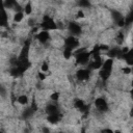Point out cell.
Masks as SVG:
<instances>
[{"mask_svg": "<svg viewBox=\"0 0 133 133\" xmlns=\"http://www.w3.org/2000/svg\"><path fill=\"white\" fill-rule=\"evenodd\" d=\"M79 45H80V42H79L78 36L70 34L64 38V47H68L72 50H75V49L79 48Z\"/></svg>", "mask_w": 133, "mask_h": 133, "instance_id": "obj_1", "label": "cell"}, {"mask_svg": "<svg viewBox=\"0 0 133 133\" xmlns=\"http://www.w3.org/2000/svg\"><path fill=\"white\" fill-rule=\"evenodd\" d=\"M76 78L80 82H85L90 78V70L87 68H81L76 71Z\"/></svg>", "mask_w": 133, "mask_h": 133, "instance_id": "obj_2", "label": "cell"}, {"mask_svg": "<svg viewBox=\"0 0 133 133\" xmlns=\"http://www.w3.org/2000/svg\"><path fill=\"white\" fill-rule=\"evenodd\" d=\"M66 28L70 31V34L75 35V36L80 35L82 32V27L77 22H70L69 25H66Z\"/></svg>", "mask_w": 133, "mask_h": 133, "instance_id": "obj_3", "label": "cell"}, {"mask_svg": "<svg viewBox=\"0 0 133 133\" xmlns=\"http://www.w3.org/2000/svg\"><path fill=\"white\" fill-rule=\"evenodd\" d=\"M95 106L96 108L100 111V112H105L108 110V103L107 101L102 98V97H98L96 100H95Z\"/></svg>", "mask_w": 133, "mask_h": 133, "instance_id": "obj_4", "label": "cell"}, {"mask_svg": "<svg viewBox=\"0 0 133 133\" xmlns=\"http://www.w3.org/2000/svg\"><path fill=\"white\" fill-rule=\"evenodd\" d=\"M35 38L37 39V42H39L41 44H46L48 42H50L51 39V35H50V32L47 31V30H42V31H38L35 35Z\"/></svg>", "mask_w": 133, "mask_h": 133, "instance_id": "obj_5", "label": "cell"}, {"mask_svg": "<svg viewBox=\"0 0 133 133\" xmlns=\"http://www.w3.org/2000/svg\"><path fill=\"white\" fill-rule=\"evenodd\" d=\"M17 102L22 105V106H26L28 105V102H29V99H28V96L25 95V94H22V95H19L17 97Z\"/></svg>", "mask_w": 133, "mask_h": 133, "instance_id": "obj_6", "label": "cell"}, {"mask_svg": "<svg viewBox=\"0 0 133 133\" xmlns=\"http://www.w3.org/2000/svg\"><path fill=\"white\" fill-rule=\"evenodd\" d=\"M24 17H25V14L23 12V10H19V11H16L15 12L12 20H14L15 23H21L23 21Z\"/></svg>", "mask_w": 133, "mask_h": 133, "instance_id": "obj_7", "label": "cell"}, {"mask_svg": "<svg viewBox=\"0 0 133 133\" xmlns=\"http://www.w3.org/2000/svg\"><path fill=\"white\" fill-rule=\"evenodd\" d=\"M22 10H23V12H24L25 15H27V16H30V15L32 14V11H33V6H32V3H31L30 0L24 5V7H23Z\"/></svg>", "mask_w": 133, "mask_h": 133, "instance_id": "obj_8", "label": "cell"}, {"mask_svg": "<svg viewBox=\"0 0 133 133\" xmlns=\"http://www.w3.org/2000/svg\"><path fill=\"white\" fill-rule=\"evenodd\" d=\"M73 52H74V50H72V49H70L68 47H64V49L62 50V56H63V58L66 59V60L71 59L72 56H73Z\"/></svg>", "mask_w": 133, "mask_h": 133, "instance_id": "obj_9", "label": "cell"}, {"mask_svg": "<svg viewBox=\"0 0 133 133\" xmlns=\"http://www.w3.org/2000/svg\"><path fill=\"white\" fill-rule=\"evenodd\" d=\"M59 98H60V94H59L58 91H53V92H52V94H50V96H49L50 101H51V102H53V103L58 102Z\"/></svg>", "mask_w": 133, "mask_h": 133, "instance_id": "obj_10", "label": "cell"}, {"mask_svg": "<svg viewBox=\"0 0 133 133\" xmlns=\"http://www.w3.org/2000/svg\"><path fill=\"white\" fill-rule=\"evenodd\" d=\"M50 65H49V63H48V61H46V60H44L43 62H42V64H41V71L42 72H45V73H47L48 71H49V68Z\"/></svg>", "mask_w": 133, "mask_h": 133, "instance_id": "obj_11", "label": "cell"}, {"mask_svg": "<svg viewBox=\"0 0 133 133\" xmlns=\"http://www.w3.org/2000/svg\"><path fill=\"white\" fill-rule=\"evenodd\" d=\"M121 71H122L123 75H131L132 69H131V66H130V65H126V66H123Z\"/></svg>", "mask_w": 133, "mask_h": 133, "instance_id": "obj_12", "label": "cell"}, {"mask_svg": "<svg viewBox=\"0 0 133 133\" xmlns=\"http://www.w3.org/2000/svg\"><path fill=\"white\" fill-rule=\"evenodd\" d=\"M76 17H77L78 19H83V18L85 17V14H84L83 8H79V9L77 10V12H76Z\"/></svg>", "mask_w": 133, "mask_h": 133, "instance_id": "obj_13", "label": "cell"}, {"mask_svg": "<svg viewBox=\"0 0 133 133\" xmlns=\"http://www.w3.org/2000/svg\"><path fill=\"white\" fill-rule=\"evenodd\" d=\"M47 74L45 73V72H42V71H39L38 73H37V78H38V80L39 81H44L46 78H47Z\"/></svg>", "mask_w": 133, "mask_h": 133, "instance_id": "obj_14", "label": "cell"}, {"mask_svg": "<svg viewBox=\"0 0 133 133\" xmlns=\"http://www.w3.org/2000/svg\"><path fill=\"white\" fill-rule=\"evenodd\" d=\"M118 1H122V0H118Z\"/></svg>", "mask_w": 133, "mask_h": 133, "instance_id": "obj_15", "label": "cell"}]
</instances>
